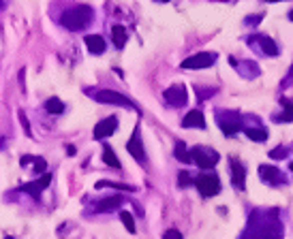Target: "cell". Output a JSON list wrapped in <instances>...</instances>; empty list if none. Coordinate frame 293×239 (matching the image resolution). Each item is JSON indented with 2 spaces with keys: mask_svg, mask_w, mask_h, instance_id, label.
<instances>
[{
  "mask_svg": "<svg viewBox=\"0 0 293 239\" xmlns=\"http://www.w3.org/2000/svg\"><path fill=\"white\" fill-rule=\"evenodd\" d=\"M103 160H105V164L114 166V169H120V160H118V158H116L114 150L109 148V146H105V148H103Z\"/></svg>",
  "mask_w": 293,
  "mask_h": 239,
  "instance_id": "obj_18",
  "label": "cell"
},
{
  "mask_svg": "<svg viewBox=\"0 0 293 239\" xmlns=\"http://www.w3.org/2000/svg\"><path fill=\"white\" fill-rule=\"evenodd\" d=\"M20 120H22L24 128H26V134H30V126H28V120H26V114H24V111H20Z\"/></svg>",
  "mask_w": 293,
  "mask_h": 239,
  "instance_id": "obj_26",
  "label": "cell"
},
{
  "mask_svg": "<svg viewBox=\"0 0 293 239\" xmlns=\"http://www.w3.org/2000/svg\"><path fill=\"white\" fill-rule=\"evenodd\" d=\"M195 186L201 192V196H216L220 192V180L214 173H203L195 178Z\"/></svg>",
  "mask_w": 293,
  "mask_h": 239,
  "instance_id": "obj_2",
  "label": "cell"
},
{
  "mask_svg": "<svg viewBox=\"0 0 293 239\" xmlns=\"http://www.w3.org/2000/svg\"><path fill=\"white\" fill-rule=\"evenodd\" d=\"M173 154L180 162H193V156H191V150H186V146L182 141L176 143V148H173Z\"/></svg>",
  "mask_w": 293,
  "mask_h": 239,
  "instance_id": "obj_15",
  "label": "cell"
},
{
  "mask_svg": "<svg viewBox=\"0 0 293 239\" xmlns=\"http://www.w3.org/2000/svg\"><path fill=\"white\" fill-rule=\"evenodd\" d=\"M191 156H193V160L197 162V166H201V169H212V166L218 162V158H220L212 148H203V146L193 148Z\"/></svg>",
  "mask_w": 293,
  "mask_h": 239,
  "instance_id": "obj_3",
  "label": "cell"
},
{
  "mask_svg": "<svg viewBox=\"0 0 293 239\" xmlns=\"http://www.w3.org/2000/svg\"><path fill=\"white\" fill-rule=\"evenodd\" d=\"M178 182H180V186L184 188V186H188V184H191L193 180L188 178V173H186V171H182V173H180V178H178Z\"/></svg>",
  "mask_w": 293,
  "mask_h": 239,
  "instance_id": "obj_24",
  "label": "cell"
},
{
  "mask_svg": "<svg viewBox=\"0 0 293 239\" xmlns=\"http://www.w3.org/2000/svg\"><path fill=\"white\" fill-rule=\"evenodd\" d=\"M289 79H293V66H291V73H289Z\"/></svg>",
  "mask_w": 293,
  "mask_h": 239,
  "instance_id": "obj_28",
  "label": "cell"
},
{
  "mask_svg": "<svg viewBox=\"0 0 293 239\" xmlns=\"http://www.w3.org/2000/svg\"><path fill=\"white\" fill-rule=\"evenodd\" d=\"M216 62V54H210V52H201V54H195L191 58H186L184 62L180 64V68L184 70H199V68H208Z\"/></svg>",
  "mask_w": 293,
  "mask_h": 239,
  "instance_id": "obj_4",
  "label": "cell"
},
{
  "mask_svg": "<svg viewBox=\"0 0 293 239\" xmlns=\"http://www.w3.org/2000/svg\"><path fill=\"white\" fill-rule=\"evenodd\" d=\"M163 239H184V237H182L180 230H176V228H169V230H165Z\"/></svg>",
  "mask_w": 293,
  "mask_h": 239,
  "instance_id": "obj_23",
  "label": "cell"
},
{
  "mask_svg": "<svg viewBox=\"0 0 293 239\" xmlns=\"http://www.w3.org/2000/svg\"><path fill=\"white\" fill-rule=\"evenodd\" d=\"M120 220L124 222V226L129 233H137V228H135V222H133V216L129 212H120Z\"/></svg>",
  "mask_w": 293,
  "mask_h": 239,
  "instance_id": "obj_21",
  "label": "cell"
},
{
  "mask_svg": "<svg viewBox=\"0 0 293 239\" xmlns=\"http://www.w3.org/2000/svg\"><path fill=\"white\" fill-rule=\"evenodd\" d=\"M86 47L90 50V54L99 56V54L105 52V38H103L101 34H88L86 36Z\"/></svg>",
  "mask_w": 293,
  "mask_h": 239,
  "instance_id": "obj_13",
  "label": "cell"
},
{
  "mask_svg": "<svg viewBox=\"0 0 293 239\" xmlns=\"http://www.w3.org/2000/svg\"><path fill=\"white\" fill-rule=\"evenodd\" d=\"M161 2H169V0H161Z\"/></svg>",
  "mask_w": 293,
  "mask_h": 239,
  "instance_id": "obj_31",
  "label": "cell"
},
{
  "mask_svg": "<svg viewBox=\"0 0 293 239\" xmlns=\"http://www.w3.org/2000/svg\"><path fill=\"white\" fill-rule=\"evenodd\" d=\"M112 34H114V45L118 47V50H122V47L126 45V30H124V26H114Z\"/></svg>",
  "mask_w": 293,
  "mask_h": 239,
  "instance_id": "obj_17",
  "label": "cell"
},
{
  "mask_svg": "<svg viewBox=\"0 0 293 239\" xmlns=\"http://www.w3.org/2000/svg\"><path fill=\"white\" fill-rule=\"evenodd\" d=\"M270 156L274 158V160H280V158H284V148H276V150H272Z\"/></svg>",
  "mask_w": 293,
  "mask_h": 239,
  "instance_id": "obj_25",
  "label": "cell"
},
{
  "mask_svg": "<svg viewBox=\"0 0 293 239\" xmlns=\"http://www.w3.org/2000/svg\"><path fill=\"white\" fill-rule=\"evenodd\" d=\"M246 134H248V139H252V141H265L267 139V132L263 128H248Z\"/></svg>",
  "mask_w": 293,
  "mask_h": 239,
  "instance_id": "obj_22",
  "label": "cell"
},
{
  "mask_svg": "<svg viewBox=\"0 0 293 239\" xmlns=\"http://www.w3.org/2000/svg\"><path fill=\"white\" fill-rule=\"evenodd\" d=\"M45 109L50 111V114H62V111H65V105L60 102V98H50L45 102Z\"/></svg>",
  "mask_w": 293,
  "mask_h": 239,
  "instance_id": "obj_20",
  "label": "cell"
},
{
  "mask_svg": "<svg viewBox=\"0 0 293 239\" xmlns=\"http://www.w3.org/2000/svg\"><path fill=\"white\" fill-rule=\"evenodd\" d=\"M120 205H122V196H107V198H103V201H99L94 210L103 214V212H114Z\"/></svg>",
  "mask_w": 293,
  "mask_h": 239,
  "instance_id": "obj_14",
  "label": "cell"
},
{
  "mask_svg": "<svg viewBox=\"0 0 293 239\" xmlns=\"http://www.w3.org/2000/svg\"><path fill=\"white\" fill-rule=\"evenodd\" d=\"M92 18H94L92 6L77 4V6H73V9H69V11L62 13L60 22H62V26L69 28V30H84L92 22Z\"/></svg>",
  "mask_w": 293,
  "mask_h": 239,
  "instance_id": "obj_1",
  "label": "cell"
},
{
  "mask_svg": "<svg viewBox=\"0 0 293 239\" xmlns=\"http://www.w3.org/2000/svg\"><path fill=\"white\" fill-rule=\"evenodd\" d=\"M126 150H129V154H133V158H135L137 162H146V150H144V143H141V137L137 130L133 132L131 141L126 143Z\"/></svg>",
  "mask_w": 293,
  "mask_h": 239,
  "instance_id": "obj_9",
  "label": "cell"
},
{
  "mask_svg": "<svg viewBox=\"0 0 293 239\" xmlns=\"http://www.w3.org/2000/svg\"><path fill=\"white\" fill-rule=\"evenodd\" d=\"M259 178L265 182V184L270 186H276V184H284V175L276 169V166H270V164H261L259 166Z\"/></svg>",
  "mask_w": 293,
  "mask_h": 239,
  "instance_id": "obj_8",
  "label": "cell"
},
{
  "mask_svg": "<svg viewBox=\"0 0 293 239\" xmlns=\"http://www.w3.org/2000/svg\"><path fill=\"white\" fill-rule=\"evenodd\" d=\"M165 100L169 102V105L173 107H182V105H186L188 102V92H186V88L184 86H171L165 90Z\"/></svg>",
  "mask_w": 293,
  "mask_h": 239,
  "instance_id": "obj_7",
  "label": "cell"
},
{
  "mask_svg": "<svg viewBox=\"0 0 293 239\" xmlns=\"http://www.w3.org/2000/svg\"><path fill=\"white\" fill-rule=\"evenodd\" d=\"M282 107H284V114L276 118V122H293V100L282 98Z\"/></svg>",
  "mask_w": 293,
  "mask_h": 239,
  "instance_id": "obj_19",
  "label": "cell"
},
{
  "mask_svg": "<svg viewBox=\"0 0 293 239\" xmlns=\"http://www.w3.org/2000/svg\"><path fill=\"white\" fill-rule=\"evenodd\" d=\"M94 98H97L99 102H105V105H118V107H126V109H135V105L122 96V94H118V92H112V90H101L94 94Z\"/></svg>",
  "mask_w": 293,
  "mask_h": 239,
  "instance_id": "obj_5",
  "label": "cell"
},
{
  "mask_svg": "<svg viewBox=\"0 0 293 239\" xmlns=\"http://www.w3.org/2000/svg\"><path fill=\"white\" fill-rule=\"evenodd\" d=\"M3 6H5V2H3V0H0V9H3Z\"/></svg>",
  "mask_w": 293,
  "mask_h": 239,
  "instance_id": "obj_30",
  "label": "cell"
},
{
  "mask_svg": "<svg viewBox=\"0 0 293 239\" xmlns=\"http://www.w3.org/2000/svg\"><path fill=\"white\" fill-rule=\"evenodd\" d=\"M257 41L261 45V50H263V54H267V56H278V47H276V43L272 41L270 36H259Z\"/></svg>",
  "mask_w": 293,
  "mask_h": 239,
  "instance_id": "obj_16",
  "label": "cell"
},
{
  "mask_svg": "<svg viewBox=\"0 0 293 239\" xmlns=\"http://www.w3.org/2000/svg\"><path fill=\"white\" fill-rule=\"evenodd\" d=\"M231 182L237 190H244L246 186V169L237 158H231Z\"/></svg>",
  "mask_w": 293,
  "mask_h": 239,
  "instance_id": "obj_10",
  "label": "cell"
},
{
  "mask_svg": "<svg viewBox=\"0 0 293 239\" xmlns=\"http://www.w3.org/2000/svg\"><path fill=\"white\" fill-rule=\"evenodd\" d=\"M289 20H291V22H293V11H291V13H289Z\"/></svg>",
  "mask_w": 293,
  "mask_h": 239,
  "instance_id": "obj_29",
  "label": "cell"
},
{
  "mask_svg": "<svg viewBox=\"0 0 293 239\" xmlns=\"http://www.w3.org/2000/svg\"><path fill=\"white\" fill-rule=\"evenodd\" d=\"M291 171H293V162H291Z\"/></svg>",
  "mask_w": 293,
  "mask_h": 239,
  "instance_id": "obj_33",
  "label": "cell"
},
{
  "mask_svg": "<svg viewBox=\"0 0 293 239\" xmlns=\"http://www.w3.org/2000/svg\"><path fill=\"white\" fill-rule=\"evenodd\" d=\"M116 128H118V118L116 116H109L105 120H101V122L94 126V139L103 141V139L112 137V134L116 132Z\"/></svg>",
  "mask_w": 293,
  "mask_h": 239,
  "instance_id": "obj_6",
  "label": "cell"
},
{
  "mask_svg": "<svg viewBox=\"0 0 293 239\" xmlns=\"http://www.w3.org/2000/svg\"><path fill=\"white\" fill-rule=\"evenodd\" d=\"M5 239H13V237H5Z\"/></svg>",
  "mask_w": 293,
  "mask_h": 239,
  "instance_id": "obj_32",
  "label": "cell"
},
{
  "mask_svg": "<svg viewBox=\"0 0 293 239\" xmlns=\"http://www.w3.org/2000/svg\"><path fill=\"white\" fill-rule=\"evenodd\" d=\"M182 126L184 128H205V120H203V114L201 111H188L186 118L182 120Z\"/></svg>",
  "mask_w": 293,
  "mask_h": 239,
  "instance_id": "obj_12",
  "label": "cell"
},
{
  "mask_svg": "<svg viewBox=\"0 0 293 239\" xmlns=\"http://www.w3.org/2000/svg\"><path fill=\"white\" fill-rule=\"evenodd\" d=\"M50 184H52V173H43L41 180L30 182V184H24L22 190H24V192H28V194H33V196H39Z\"/></svg>",
  "mask_w": 293,
  "mask_h": 239,
  "instance_id": "obj_11",
  "label": "cell"
},
{
  "mask_svg": "<svg viewBox=\"0 0 293 239\" xmlns=\"http://www.w3.org/2000/svg\"><path fill=\"white\" fill-rule=\"evenodd\" d=\"M265 2H280V0H265Z\"/></svg>",
  "mask_w": 293,
  "mask_h": 239,
  "instance_id": "obj_27",
  "label": "cell"
}]
</instances>
